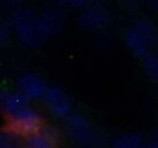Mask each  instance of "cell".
Masks as SVG:
<instances>
[{
    "label": "cell",
    "instance_id": "1",
    "mask_svg": "<svg viewBox=\"0 0 158 148\" xmlns=\"http://www.w3.org/2000/svg\"><path fill=\"white\" fill-rule=\"evenodd\" d=\"M35 16L37 12L32 8L19 6L15 9H11V14L8 17V25L11 33L19 39L22 45L28 48H37L45 42V39L37 29Z\"/></svg>",
    "mask_w": 158,
    "mask_h": 148
},
{
    "label": "cell",
    "instance_id": "2",
    "mask_svg": "<svg viewBox=\"0 0 158 148\" xmlns=\"http://www.w3.org/2000/svg\"><path fill=\"white\" fill-rule=\"evenodd\" d=\"M43 123H45L43 116L35 108L26 105L22 110H19L17 113L8 116L6 128L9 131L15 133L17 136H20L22 139H25L26 136H29L34 131H37Z\"/></svg>",
    "mask_w": 158,
    "mask_h": 148
},
{
    "label": "cell",
    "instance_id": "3",
    "mask_svg": "<svg viewBox=\"0 0 158 148\" xmlns=\"http://www.w3.org/2000/svg\"><path fill=\"white\" fill-rule=\"evenodd\" d=\"M64 119L63 128L66 137L78 145H92L95 144V131L89 119L80 113H69Z\"/></svg>",
    "mask_w": 158,
    "mask_h": 148
},
{
    "label": "cell",
    "instance_id": "4",
    "mask_svg": "<svg viewBox=\"0 0 158 148\" xmlns=\"http://www.w3.org/2000/svg\"><path fill=\"white\" fill-rule=\"evenodd\" d=\"M77 23L83 31L88 33H100L105 31L110 23V12L102 5H86L81 8Z\"/></svg>",
    "mask_w": 158,
    "mask_h": 148
},
{
    "label": "cell",
    "instance_id": "5",
    "mask_svg": "<svg viewBox=\"0 0 158 148\" xmlns=\"http://www.w3.org/2000/svg\"><path fill=\"white\" fill-rule=\"evenodd\" d=\"M64 23H66L64 14L58 6H48L35 16L37 29L45 40L58 36L64 29Z\"/></svg>",
    "mask_w": 158,
    "mask_h": 148
},
{
    "label": "cell",
    "instance_id": "6",
    "mask_svg": "<svg viewBox=\"0 0 158 148\" xmlns=\"http://www.w3.org/2000/svg\"><path fill=\"white\" fill-rule=\"evenodd\" d=\"M42 100L45 102V105L49 108V111L52 113V116L55 117H66L71 111H72V103H71V99L69 96L60 88V87H49L46 88L45 94Z\"/></svg>",
    "mask_w": 158,
    "mask_h": 148
},
{
    "label": "cell",
    "instance_id": "7",
    "mask_svg": "<svg viewBox=\"0 0 158 148\" xmlns=\"http://www.w3.org/2000/svg\"><path fill=\"white\" fill-rule=\"evenodd\" d=\"M48 83L37 73H23L17 79V90L29 100H42Z\"/></svg>",
    "mask_w": 158,
    "mask_h": 148
},
{
    "label": "cell",
    "instance_id": "8",
    "mask_svg": "<svg viewBox=\"0 0 158 148\" xmlns=\"http://www.w3.org/2000/svg\"><path fill=\"white\" fill-rule=\"evenodd\" d=\"M60 142V131L54 125H42L37 131L23 139V145L28 148H52Z\"/></svg>",
    "mask_w": 158,
    "mask_h": 148
},
{
    "label": "cell",
    "instance_id": "9",
    "mask_svg": "<svg viewBox=\"0 0 158 148\" xmlns=\"http://www.w3.org/2000/svg\"><path fill=\"white\" fill-rule=\"evenodd\" d=\"M26 105H29V99L25 97L19 90L17 91H11V90L0 91V111L6 117L17 113Z\"/></svg>",
    "mask_w": 158,
    "mask_h": 148
},
{
    "label": "cell",
    "instance_id": "10",
    "mask_svg": "<svg viewBox=\"0 0 158 148\" xmlns=\"http://www.w3.org/2000/svg\"><path fill=\"white\" fill-rule=\"evenodd\" d=\"M124 43H126V48L129 49V52L137 59H143L151 48V45L146 42V39L134 26H131L124 33Z\"/></svg>",
    "mask_w": 158,
    "mask_h": 148
},
{
    "label": "cell",
    "instance_id": "11",
    "mask_svg": "<svg viewBox=\"0 0 158 148\" xmlns=\"http://www.w3.org/2000/svg\"><path fill=\"white\" fill-rule=\"evenodd\" d=\"M132 26H134V28H135V29H137V31L146 39V42H148L151 47H154V45H157L158 43V28L151 19H144V17H141V19L135 20Z\"/></svg>",
    "mask_w": 158,
    "mask_h": 148
},
{
    "label": "cell",
    "instance_id": "12",
    "mask_svg": "<svg viewBox=\"0 0 158 148\" xmlns=\"http://www.w3.org/2000/svg\"><path fill=\"white\" fill-rule=\"evenodd\" d=\"M144 137L140 133H123L114 137V148H141L144 147Z\"/></svg>",
    "mask_w": 158,
    "mask_h": 148
},
{
    "label": "cell",
    "instance_id": "13",
    "mask_svg": "<svg viewBox=\"0 0 158 148\" xmlns=\"http://www.w3.org/2000/svg\"><path fill=\"white\" fill-rule=\"evenodd\" d=\"M141 60H143V70H144L146 76L158 82V54L148 52Z\"/></svg>",
    "mask_w": 158,
    "mask_h": 148
},
{
    "label": "cell",
    "instance_id": "14",
    "mask_svg": "<svg viewBox=\"0 0 158 148\" xmlns=\"http://www.w3.org/2000/svg\"><path fill=\"white\" fill-rule=\"evenodd\" d=\"M23 145V139L17 136L15 133L9 131L8 128L5 131H0V148H11Z\"/></svg>",
    "mask_w": 158,
    "mask_h": 148
},
{
    "label": "cell",
    "instance_id": "15",
    "mask_svg": "<svg viewBox=\"0 0 158 148\" xmlns=\"http://www.w3.org/2000/svg\"><path fill=\"white\" fill-rule=\"evenodd\" d=\"M95 34H97V37L94 40V47L98 49V51H105V49H107L112 45L114 39H112L110 34H107L105 31H100V33H95Z\"/></svg>",
    "mask_w": 158,
    "mask_h": 148
},
{
    "label": "cell",
    "instance_id": "16",
    "mask_svg": "<svg viewBox=\"0 0 158 148\" xmlns=\"http://www.w3.org/2000/svg\"><path fill=\"white\" fill-rule=\"evenodd\" d=\"M9 36H11V29H9L8 20H5V19L0 17V49L6 45Z\"/></svg>",
    "mask_w": 158,
    "mask_h": 148
},
{
    "label": "cell",
    "instance_id": "17",
    "mask_svg": "<svg viewBox=\"0 0 158 148\" xmlns=\"http://www.w3.org/2000/svg\"><path fill=\"white\" fill-rule=\"evenodd\" d=\"M23 2L25 0H0V6H3L5 9H15L22 6Z\"/></svg>",
    "mask_w": 158,
    "mask_h": 148
},
{
    "label": "cell",
    "instance_id": "18",
    "mask_svg": "<svg viewBox=\"0 0 158 148\" xmlns=\"http://www.w3.org/2000/svg\"><path fill=\"white\" fill-rule=\"evenodd\" d=\"M89 0H68V8H74V9H81L83 6L88 5Z\"/></svg>",
    "mask_w": 158,
    "mask_h": 148
},
{
    "label": "cell",
    "instance_id": "19",
    "mask_svg": "<svg viewBox=\"0 0 158 148\" xmlns=\"http://www.w3.org/2000/svg\"><path fill=\"white\" fill-rule=\"evenodd\" d=\"M146 5L151 11L154 12H158V0H146Z\"/></svg>",
    "mask_w": 158,
    "mask_h": 148
},
{
    "label": "cell",
    "instance_id": "20",
    "mask_svg": "<svg viewBox=\"0 0 158 148\" xmlns=\"http://www.w3.org/2000/svg\"><path fill=\"white\" fill-rule=\"evenodd\" d=\"M52 2L58 8H68V0H52Z\"/></svg>",
    "mask_w": 158,
    "mask_h": 148
},
{
    "label": "cell",
    "instance_id": "21",
    "mask_svg": "<svg viewBox=\"0 0 158 148\" xmlns=\"http://www.w3.org/2000/svg\"><path fill=\"white\" fill-rule=\"evenodd\" d=\"M144 145L149 148H158V137H154V141H151V142H148V144H144Z\"/></svg>",
    "mask_w": 158,
    "mask_h": 148
},
{
    "label": "cell",
    "instance_id": "22",
    "mask_svg": "<svg viewBox=\"0 0 158 148\" xmlns=\"http://www.w3.org/2000/svg\"><path fill=\"white\" fill-rule=\"evenodd\" d=\"M157 54H158V52H157Z\"/></svg>",
    "mask_w": 158,
    "mask_h": 148
}]
</instances>
